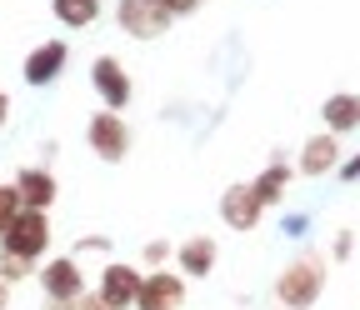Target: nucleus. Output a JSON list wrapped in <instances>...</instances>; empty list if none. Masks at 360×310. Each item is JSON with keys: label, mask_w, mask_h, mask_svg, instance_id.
I'll use <instances>...</instances> for the list:
<instances>
[{"label": "nucleus", "mask_w": 360, "mask_h": 310, "mask_svg": "<svg viewBox=\"0 0 360 310\" xmlns=\"http://www.w3.org/2000/svg\"><path fill=\"white\" fill-rule=\"evenodd\" d=\"M321 295H326V255H315V250L295 255L285 271L276 276V300H281V310H310Z\"/></svg>", "instance_id": "f257e3e1"}, {"label": "nucleus", "mask_w": 360, "mask_h": 310, "mask_svg": "<svg viewBox=\"0 0 360 310\" xmlns=\"http://www.w3.org/2000/svg\"><path fill=\"white\" fill-rule=\"evenodd\" d=\"M0 250H11V255L40 265L45 250H51V215H45V210H15L11 226L0 231Z\"/></svg>", "instance_id": "f03ea898"}, {"label": "nucleus", "mask_w": 360, "mask_h": 310, "mask_svg": "<svg viewBox=\"0 0 360 310\" xmlns=\"http://www.w3.org/2000/svg\"><path fill=\"white\" fill-rule=\"evenodd\" d=\"M85 146H90V155H101L105 165H120L130 155V125H125V115L120 110H96L85 120Z\"/></svg>", "instance_id": "7ed1b4c3"}, {"label": "nucleus", "mask_w": 360, "mask_h": 310, "mask_svg": "<svg viewBox=\"0 0 360 310\" xmlns=\"http://www.w3.org/2000/svg\"><path fill=\"white\" fill-rule=\"evenodd\" d=\"M35 280L45 290V300H80L85 295V271L75 255H51L35 265Z\"/></svg>", "instance_id": "20e7f679"}, {"label": "nucleus", "mask_w": 360, "mask_h": 310, "mask_svg": "<svg viewBox=\"0 0 360 310\" xmlns=\"http://www.w3.org/2000/svg\"><path fill=\"white\" fill-rule=\"evenodd\" d=\"M115 25L130 35V40H155L170 30V11L160 0H120L115 6Z\"/></svg>", "instance_id": "39448f33"}, {"label": "nucleus", "mask_w": 360, "mask_h": 310, "mask_svg": "<svg viewBox=\"0 0 360 310\" xmlns=\"http://www.w3.org/2000/svg\"><path fill=\"white\" fill-rule=\"evenodd\" d=\"M90 91L101 96V110H125L135 85H130V75H125V65L115 56H96L90 60Z\"/></svg>", "instance_id": "423d86ee"}, {"label": "nucleus", "mask_w": 360, "mask_h": 310, "mask_svg": "<svg viewBox=\"0 0 360 310\" xmlns=\"http://www.w3.org/2000/svg\"><path fill=\"white\" fill-rule=\"evenodd\" d=\"M11 190H15L20 210H45V215H51V205L60 200V181L45 165H20L11 175Z\"/></svg>", "instance_id": "0eeeda50"}, {"label": "nucleus", "mask_w": 360, "mask_h": 310, "mask_svg": "<svg viewBox=\"0 0 360 310\" xmlns=\"http://www.w3.org/2000/svg\"><path fill=\"white\" fill-rule=\"evenodd\" d=\"M186 305V276L180 271H146L141 290H135V310H180Z\"/></svg>", "instance_id": "6e6552de"}, {"label": "nucleus", "mask_w": 360, "mask_h": 310, "mask_svg": "<svg viewBox=\"0 0 360 310\" xmlns=\"http://www.w3.org/2000/svg\"><path fill=\"white\" fill-rule=\"evenodd\" d=\"M65 65H70V46H65V40H40V46L25 56L20 75H25L30 91H45V85H56L65 75Z\"/></svg>", "instance_id": "1a4fd4ad"}, {"label": "nucleus", "mask_w": 360, "mask_h": 310, "mask_svg": "<svg viewBox=\"0 0 360 310\" xmlns=\"http://www.w3.org/2000/svg\"><path fill=\"white\" fill-rule=\"evenodd\" d=\"M260 215H265V205L255 200L250 181L225 186V195H220V220H225L231 231H255V226H260Z\"/></svg>", "instance_id": "9d476101"}, {"label": "nucleus", "mask_w": 360, "mask_h": 310, "mask_svg": "<svg viewBox=\"0 0 360 310\" xmlns=\"http://www.w3.org/2000/svg\"><path fill=\"white\" fill-rule=\"evenodd\" d=\"M135 290H141V271H135V265H125V260H110L105 271H101V285H96V295H101L110 310H125V305H135Z\"/></svg>", "instance_id": "9b49d317"}, {"label": "nucleus", "mask_w": 360, "mask_h": 310, "mask_svg": "<svg viewBox=\"0 0 360 310\" xmlns=\"http://www.w3.org/2000/svg\"><path fill=\"white\" fill-rule=\"evenodd\" d=\"M340 165V136H310L305 141V150H300V160H295V170L305 175V181H321V175H330Z\"/></svg>", "instance_id": "f8f14e48"}, {"label": "nucleus", "mask_w": 360, "mask_h": 310, "mask_svg": "<svg viewBox=\"0 0 360 310\" xmlns=\"http://www.w3.org/2000/svg\"><path fill=\"white\" fill-rule=\"evenodd\" d=\"M215 255H220V245L210 235H191V240L175 245V265H180V276H186V280H205L215 271Z\"/></svg>", "instance_id": "ddd939ff"}, {"label": "nucleus", "mask_w": 360, "mask_h": 310, "mask_svg": "<svg viewBox=\"0 0 360 310\" xmlns=\"http://www.w3.org/2000/svg\"><path fill=\"white\" fill-rule=\"evenodd\" d=\"M321 120H326V136H350V130H360V96H355V91L326 96Z\"/></svg>", "instance_id": "4468645a"}, {"label": "nucleus", "mask_w": 360, "mask_h": 310, "mask_svg": "<svg viewBox=\"0 0 360 310\" xmlns=\"http://www.w3.org/2000/svg\"><path fill=\"white\" fill-rule=\"evenodd\" d=\"M290 175H295V165H285V160H270L255 181H250V190H255V200L270 210V205H281L285 200V186H290Z\"/></svg>", "instance_id": "2eb2a0df"}, {"label": "nucleus", "mask_w": 360, "mask_h": 310, "mask_svg": "<svg viewBox=\"0 0 360 310\" xmlns=\"http://www.w3.org/2000/svg\"><path fill=\"white\" fill-rule=\"evenodd\" d=\"M101 6H105V0H51L56 20H60V25H70V30L96 25V20H101Z\"/></svg>", "instance_id": "dca6fc26"}, {"label": "nucleus", "mask_w": 360, "mask_h": 310, "mask_svg": "<svg viewBox=\"0 0 360 310\" xmlns=\"http://www.w3.org/2000/svg\"><path fill=\"white\" fill-rule=\"evenodd\" d=\"M0 280H6V285L35 280V265H30V260H20V255H11V250H0Z\"/></svg>", "instance_id": "f3484780"}, {"label": "nucleus", "mask_w": 360, "mask_h": 310, "mask_svg": "<svg viewBox=\"0 0 360 310\" xmlns=\"http://www.w3.org/2000/svg\"><path fill=\"white\" fill-rule=\"evenodd\" d=\"M170 255H175V245H170V240H160V235H155V240H146V265H150V271H160Z\"/></svg>", "instance_id": "a211bd4d"}, {"label": "nucleus", "mask_w": 360, "mask_h": 310, "mask_svg": "<svg viewBox=\"0 0 360 310\" xmlns=\"http://www.w3.org/2000/svg\"><path fill=\"white\" fill-rule=\"evenodd\" d=\"M20 210V200H15V190H11V181H0V231L11 226V215Z\"/></svg>", "instance_id": "6ab92c4d"}, {"label": "nucleus", "mask_w": 360, "mask_h": 310, "mask_svg": "<svg viewBox=\"0 0 360 310\" xmlns=\"http://www.w3.org/2000/svg\"><path fill=\"white\" fill-rule=\"evenodd\" d=\"M350 255H355V235H350V231H340V235L330 240V260H350Z\"/></svg>", "instance_id": "aec40b11"}, {"label": "nucleus", "mask_w": 360, "mask_h": 310, "mask_svg": "<svg viewBox=\"0 0 360 310\" xmlns=\"http://www.w3.org/2000/svg\"><path fill=\"white\" fill-rule=\"evenodd\" d=\"M160 6H165L170 20H175V15H195V11H200V0H160Z\"/></svg>", "instance_id": "412c9836"}, {"label": "nucleus", "mask_w": 360, "mask_h": 310, "mask_svg": "<svg viewBox=\"0 0 360 310\" xmlns=\"http://www.w3.org/2000/svg\"><path fill=\"white\" fill-rule=\"evenodd\" d=\"M335 170H340V181H360V150H355L350 160H340Z\"/></svg>", "instance_id": "4be33fe9"}, {"label": "nucleus", "mask_w": 360, "mask_h": 310, "mask_svg": "<svg viewBox=\"0 0 360 310\" xmlns=\"http://www.w3.org/2000/svg\"><path fill=\"white\" fill-rule=\"evenodd\" d=\"M75 310H110V305H105V300H101L96 290H85V295L75 300Z\"/></svg>", "instance_id": "5701e85b"}, {"label": "nucleus", "mask_w": 360, "mask_h": 310, "mask_svg": "<svg viewBox=\"0 0 360 310\" xmlns=\"http://www.w3.org/2000/svg\"><path fill=\"white\" fill-rule=\"evenodd\" d=\"M75 250H110V235H85Z\"/></svg>", "instance_id": "b1692460"}, {"label": "nucleus", "mask_w": 360, "mask_h": 310, "mask_svg": "<svg viewBox=\"0 0 360 310\" xmlns=\"http://www.w3.org/2000/svg\"><path fill=\"white\" fill-rule=\"evenodd\" d=\"M6 125H11V96L0 91V130H6Z\"/></svg>", "instance_id": "393cba45"}, {"label": "nucleus", "mask_w": 360, "mask_h": 310, "mask_svg": "<svg viewBox=\"0 0 360 310\" xmlns=\"http://www.w3.org/2000/svg\"><path fill=\"white\" fill-rule=\"evenodd\" d=\"M45 310H75V300H45Z\"/></svg>", "instance_id": "a878e982"}, {"label": "nucleus", "mask_w": 360, "mask_h": 310, "mask_svg": "<svg viewBox=\"0 0 360 310\" xmlns=\"http://www.w3.org/2000/svg\"><path fill=\"white\" fill-rule=\"evenodd\" d=\"M6 305H11V285H6V280H0V310H6Z\"/></svg>", "instance_id": "bb28decb"}]
</instances>
